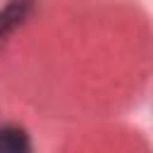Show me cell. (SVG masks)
Masks as SVG:
<instances>
[{
	"label": "cell",
	"mask_w": 153,
	"mask_h": 153,
	"mask_svg": "<svg viewBox=\"0 0 153 153\" xmlns=\"http://www.w3.org/2000/svg\"><path fill=\"white\" fill-rule=\"evenodd\" d=\"M33 0H10L0 10V45L31 17Z\"/></svg>",
	"instance_id": "obj_1"
},
{
	"label": "cell",
	"mask_w": 153,
	"mask_h": 153,
	"mask_svg": "<svg viewBox=\"0 0 153 153\" xmlns=\"http://www.w3.org/2000/svg\"><path fill=\"white\" fill-rule=\"evenodd\" d=\"M29 148H31V141L22 127H14V124L0 127V153H24Z\"/></svg>",
	"instance_id": "obj_2"
}]
</instances>
